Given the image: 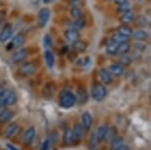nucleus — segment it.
Listing matches in <instances>:
<instances>
[{
	"label": "nucleus",
	"mask_w": 151,
	"mask_h": 150,
	"mask_svg": "<svg viewBox=\"0 0 151 150\" xmlns=\"http://www.w3.org/2000/svg\"><path fill=\"white\" fill-rule=\"evenodd\" d=\"M59 106L63 109H70L74 106V104L76 103L75 95L69 90H62L59 93Z\"/></svg>",
	"instance_id": "f257e3e1"
},
{
	"label": "nucleus",
	"mask_w": 151,
	"mask_h": 150,
	"mask_svg": "<svg viewBox=\"0 0 151 150\" xmlns=\"http://www.w3.org/2000/svg\"><path fill=\"white\" fill-rule=\"evenodd\" d=\"M107 96V89L103 84L95 83L91 88V97L97 102L103 101Z\"/></svg>",
	"instance_id": "f03ea898"
},
{
	"label": "nucleus",
	"mask_w": 151,
	"mask_h": 150,
	"mask_svg": "<svg viewBox=\"0 0 151 150\" xmlns=\"http://www.w3.org/2000/svg\"><path fill=\"white\" fill-rule=\"evenodd\" d=\"M19 74L27 77V76L33 75L37 71V65L32 61H26L19 67Z\"/></svg>",
	"instance_id": "7ed1b4c3"
},
{
	"label": "nucleus",
	"mask_w": 151,
	"mask_h": 150,
	"mask_svg": "<svg viewBox=\"0 0 151 150\" xmlns=\"http://www.w3.org/2000/svg\"><path fill=\"white\" fill-rule=\"evenodd\" d=\"M0 102H2L6 106H12V105H14L17 102V96L15 92L11 89L5 90L3 95L0 98Z\"/></svg>",
	"instance_id": "20e7f679"
},
{
	"label": "nucleus",
	"mask_w": 151,
	"mask_h": 150,
	"mask_svg": "<svg viewBox=\"0 0 151 150\" xmlns=\"http://www.w3.org/2000/svg\"><path fill=\"white\" fill-rule=\"evenodd\" d=\"M72 134H73V143L78 144L83 140L84 137V128L81 126V123H76L72 128Z\"/></svg>",
	"instance_id": "39448f33"
},
{
	"label": "nucleus",
	"mask_w": 151,
	"mask_h": 150,
	"mask_svg": "<svg viewBox=\"0 0 151 150\" xmlns=\"http://www.w3.org/2000/svg\"><path fill=\"white\" fill-rule=\"evenodd\" d=\"M50 17V10L48 8H42L38 13V24L39 26L42 28L47 24Z\"/></svg>",
	"instance_id": "423d86ee"
},
{
	"label": "nucleus",
	"mask_w": 151,
	"mask_h": 150,
	"mask_svg": "<svg viewBox=\"0 0 151 150\" xmlns=\"http://www.w3.org/2000/svg\"><path fill=\"white\" fill-rule=\"evenodd\" d=\"M20 131V126L19 124H17L16 123H12L5 128L4 131V136L7 139H11V138L15 137L18 132Z\"/></svg>",
	"instance_id": "0eeeda50"
},
{
	"label": "nucleus",
	"mask_w": 151,
	"mask_h": 150,
	"mask_svg": "<svg viewBox=\"0 0 151 150\" xmlns=\"http://www.w3.org/2000/svg\"><path fill=\"white\" fill-rule=\"evenodd\" d=\"M93 124V117L90 112H84L81 116V126L84 131H90Z\"/></svg>",
	"instance_id": "6e6552de"
},
{
	"label": "nucleus",
	"mask_w": 151,
	"mask_h": 150,
	"mask_svg": "<svg viewBox=\"0 0 151 150\" xmlns=\"http://www.w3.org/2000/svg\"><path fill=\"white\" fill-rule=\"evenodd\" d=\"M36 137V127L30 126L29 128L26 129V131L23 134V142L26 145H29L33 142V140Z\"/></svg>",
	"instance_id": "1a4fd4ad"
},
{
	"label": "nucleus",
	"mask_w": 151,
	"mask_h": 150,
	"mask_svg": "<svg viewBox=\"0 0 151 150\" xmlns=\"http://www.w3.org/2000/svg\"><path fill=\"white\" fill-rule=\"evenodd\" d=\"M13 34V30H12V26L9 24L5 25L3 30L0 33V42H6L8 39H11Z\"/></svg>",
	"instance_id": "9d476101"
},
{
	"label": "nucleus",
	"mask_w": 151,
	"mask_h": 150,
	"mask_svg": "<svg viewBox=\"0 0 151 150\" xmlns=\"http://www.w3.org/2000/svg\"><path fill=\"white\" fill-rule=\"evenodd\" d=\"M28 55V50L27 49H20L12 55V62L14 63H19L24 60Z\"/></svg>",
	"instance_id": "9b49d317"
},
{
	"label": "nucleus",
	"mask_w": 151,
	"mask_h": 150,
	"mask_svg": "<svg viewBox=\"0 0 151 150\" xmlns=\"http://www.w3.org/2000/svg\"><path fill=\"white\" fill-rule=\"evenodd\" d=\"M108 129H109V126H108V124H102V126H100L98 128L96 129L95 135H96L97 140H98L99 142L104 141L105 137H106Z\"/></svg>",
	"instance_id": "f8f14e48"
},
{
	"label": "nucleus",
	"mask_w": 151,
	"mask_h": 150,
	"mask_svg": "<svg viewBox=\"0 0 151 150\" xmlns=\"http://www.w3.org/2000/svg\"><path fill=\"white\" fill-rule=\"evenodd\" d=\"M124 67L122 65V64H119V62H116V63H113L110 65V73L111 75H114L116 76V77H119V76H122L124 74Z\"/></svg>",
	"instance_id": "ddd939ff"
},
{
	"label": "nucleus",
	"mask_w": 151,
	"mask_h": 150,
	"mask_svg": "<svg viewBox=\"0 0 151 150\" xmlns=\"http://www.w3.org/2000/svg\"><path fill=\"white\" fill-rule=\"evenodd\" d=\"M55 92V85L52 82H48L45 85L44 89H42V95L45 96L47 99L52 98L53 94Z\"/></svg>",
	"instance_id": "4468645a"
},
{
	"label": "nucleus",
	"mask_w": 151,
	"mask_h": 150,
	"mask_svg": "<svg viewBox=\"0 0 151 150\" xmlns=\"http://www.w3.org/2000/svg\"><path fill=\"white\" fill-rule=\"evenodd\" d=\"M134 14L132 11H127V12L122 13L121 17H119V21L122 22V25H129L130 23L134 22Z\"/></svg>",
	"instance_id": "2eb2a0df"
},
{
	"label": "nucleus",
	"mask_w": 151,
	"mask_h": 150,
	"mask_svg": "<svg viewBox=\"0 0 151 150\" xmlns=\"http://www.w3.org/2000/svg\"><path fill=\"white\" fill-rule=\"evenodd\" d=\"M64 38L69 42H74L79 39V32L74 29H68L65 31Z\"/></svg>",
	"instance_id": "dca6fc26"
},
{
	"label": "nucleus",
	"mask_w": 151,
	"mask_h": 150,
	"mask_svg": "<svg viewBox=\"0 0 151 150\" xmlns=\"http://www.w3.org/2000/svg\"><path fill=\"white\" fill-rule=\"evenodd\" d=\"M88 98H89V96H88V93L84 88H79L77 90L75 99L79 104H85L88 101Z\"/></svg>",
	"instance_id": "f3484780"
},
{
	"label": "nucleus",
	"mask_w": 151,
	"mask_h": 150,
	"mask_svg": "<svg viewBox=\"0 0 151 150\" xmlns=\"http://www.w3.org/2000/svg\"><path fill=\"white\" fill-rule=\"evenodd\" d=\"M25 42V38L23 35H17L13 38L12 42H10V47L11 49H19L20 47L23 46V44Z\"/></svg>",
	"instance_id": "a211bd4d"
},
{
	"label": "nucleus",
	"mask_w": 151,
	"mask_h": 150,
	"mask_svg": "<svg viewBox=\"0 0 151 150\" xmlns=\"http://www.w3.org/2000/svg\"><path fill=\"white\" fill-rule=\"evenodd\" d=\"M14 117V112L11 110L6 109L5 111L0 115V123H7L12 121Z\"/></svg>",
	"instance_id": "6ab92c4d"
},
{
	"label": "nucleus",
	"mask_w": 151,
	"mask_h": 150,
	"mask_svg": "<svg viewBox=\"0 0 151 150\" xmlns=\"http://www.w3.org/2000/svg\"><path fill=\"white\" fill-rule=\"evenodd\" d=\"M45 59L48 68H52L53 65H55V55H53V52L50 50H45Z\"/></svg>",
	"instance_id": "aec40b11"
},
{
	"label": "nucleus",
	"mask_w": 151,
	"mask_h": 150,
	"mask_svg": "<svg viewBox=\"0 0 151 150\" xmlns=\"http://www.w3.org/2000/svg\"><path fill=\"white\" fill-rule=\"evenodd\" d=\"M99 75H100V79H101V81L103 82L104 84L106 85H109L112 83V75H111V73L108 71L106 69H101L99 72Z\"/></svg>",
	"instance_id": "412c9836"
},
{
	"label": "nucleus",
	"mask_w": 151,
	"mask_h": 150,
	"mask_svg": "<svg viewBox=\"0 0 151 150\" xmlns=\"http://www.w3.org/2000/svg\"><path fill=\"white\" fill-rule=\"evenodd\" d=\"M62 141L64 145H71L73 144V134H72V128L65 129L62 136Z\"/></svg>",
	"instance_id": "4be33fe9"
},
{
	"label": "nucleus",
	"mask_w": 151,
	"mask_h": 150,
	"mask_svg": "<svg viewBox=\"0 0 151 150\" xmlns=\"http://www.w3.org/2000/svg\"><path fill=\"white\" fill-rule=\"evenodd\" d=\"M122 145H124V138L121 137V136H116L110 142V148H111V150H119Z\"/></svg>",
	"instance_id": "5701e85b"
},
{
	"label": "nucleus",
	"mask_w": 151,
	"mask_h": 150,
	"mask_svg": "<svg viewBox=\"0 0 151 150\" xmlns=\"http://www.w3.org/2000/svg\"><path fill=\"white\" fill-rule=\"evenodd\" d=\"M72 49L75 52H83L87 49V44L78 39V41L72 42Z\"/></svg>",
	"instance_id": "b1692460"
},
{
	"label": "nucleus",
	"mask_w": 151,
	"mask_h": 150,
	"mask_svg": "<svg viewBox=\"0 0 151 150\" xmlns=\"http://www.w3.org/2000/svg\"><path fill=\"white\" fill-rule=\"evenodd\" d=\"M132 37L136 41H146L148 38V33L144 30H137L135 32H132Z\"/></svg>",
	"instance_id": "393cba45"
},
{
	"label": "nucleus",
	"mask_w": 151,
	"mask_h": 150,
	"mask_svg": "<svg viewBox=\"0 0 151 150\" xmlns=\"http://www.w3.org/2000/svg\"><path fill=\"white\" fill-rule=\"evenodd\" d=\"M116 33L121 34L122 36H124V37H127V38H129V37H132V28L129 26H127V25H122V26H119L118 28Z\"/></svg>",
	"instance_id": "a878e982"
},
{
	"label": "nucleus",
	"mask_w": 151,
	"mask_h": 150,
	"mask_svg": "<svg viewBox=\"0 0 151 150\" xmlns=\"http://www.w3.org/2000/svg\"><path fill=\"white\" fill-rule=\"evenodd\" d=\"M129 50H130V44H129V42H122V44H119L116 55H127Z\"/></svg>",
	"instance_id": "bb28decb"
},
{
	"label": "nucleus",
	"mask_w": 151,
	"mask_h": 150,
	"mask_svg": "<svg viewBox=\"0 0 151 150\" xmlns=\"http://www.w3.org/2000/svg\"><path fill=\"white\" fill-rule=\"evenodd\" d=\"M119 44H118L116 42L113 41V39H110V41L108 42L107 46H106V50H107V52H108V53H110V55H116Z\"/></svg>",
	"instance_id": "cd10ccee"
},
{
	"label": "nucleus",
	"mask_w": 151,
	"mask_h": 150,
	"mask_svg": "<svg viewBox=\"0 0 151 150\" xmlns=\"http://www.w3.org/2000/svg\"><path fill=\"white\" fill-rule=\"evenodd\" d=\"M85 25H86V21H85V20L81 17V18H79V19L74 20L71 29H74V30H76L79 32V31L82 30L85 27Z\"/></svg>",
	"instance_id": "c85d7f7f"
},
{
	"label": "nucleus",
	"mask_w": 151,
	"mask_h": 150,
	"mask_svg": "<svg viewBox=\"0 0 151 150\" xmlns=\"http://www.w3.org/2000/svg\"><path fill=\"white\" fill-rule=\"evenodd\" d=\"M116 136H118V133H116V127H110L109 126V129H108L107 131V134H106V137H105L104 141H107V142H111L114 138Z\"/></svg>",
	"instance_id": "c756f323"
},
{
	"label": "nucleus",
	"mask_w": 151,
	"mask_h": 150,
	"mask_svg": "<svg viewBox=\"0 0 151 150\" xmlns=\"http://www.w3.org/2000/svg\"><path fill=\"white\" fill-rule=\"evenodd\" d=\"M99 147V141L97 140L95 131L91 134L90 139H89V150H98Z\"/></svg>",
	"instance_id": "7c9ffc66"
},
{
	"label": "nucleus",
	"mask_w": 151,
	"mask_h": 150,
	"mask_svg": "<svg viewBox=\"0 0 151 150\" xmlns=\"http://www.w3.org/2000/svg\"><path fill=\"white\" fill-rule=\"evenodd\" d=\"M111 39L116 42L118 44H122V42H129V38H127V37H124V36H122L121 34H119V33L114 34Z\"/></svg>",
	"instance_id": "2f4dec72"
},
{
	"label": "nucleus",
	"mask_w": 151,
	"mask_h": 150,
	"mask_svg": "<svg viewBox=\"0 0 151 150\" xmlns=\"http://www.w3.org/2000/svg\"><path fill=\"white\" fill-rule=\"evenodd\" d=\"M70 14H71V16H72V18H74L75 20L79 19L82 17V10L79 7H72L71 8Z\"/></svg>",
	"instance_id": "473e14b6"
},
{
	"label": "nucleus",
	"mask_w": 151,
	"mask_h": 150,
	"mask_svg": "<svg viewBox=\"0 0 151 150\" xmlns=\"http://www.w3.org/2000/svg\"><path fill=\"white\" fill-rule=\"evenodd\" d=\"M130 62H132V58L129 57L127 55H121V57H119V63L122 64V66H127L130 64Z\"/></svg>",
	"instance_id": "72a5a7b5"
},
{
	"label": "nucleus",
	"mask_w": 151,
	"mask_h": 150,
	"mask_svg": "<svg viewBox=\"0 0 151 150\" xmlns=\"http://www.w3.org/2000/svg\"><path fill=\"white\" fill-rule=\"evenodd\" d=\"M130 3L129 1H127L125 3H122L121 5H119L118 7V11L119 13H124V12H127V11H130Z\"/></svg>",
	"instance_id": "f704fd0d"
},
{
	"label": "nucleus",
	"mask_w": 151,
	"mask_h": 150,
	"mask_svg": "<svg viewBox=\"0 0 151 150\" xmlns=\"http://www.w3.org/2000/svg\"><path fill=\"white\" fill-rule=\"evenodd\" d=\"M44 46L47 50H50L52 47V39L50 35H45L44 38Z\"/></svg>",
	"instance_id": "c9c22d12"
},
{
	"label": "nucleus",
	"mask_w": 151,
	"mask_h": 150,
	"mask_svg": "<svg viewBox=\"0 0 151 150\" xmlns=\"http://www.w3.org/2000/svg\"><path fill=\"white\" fill-rule=\"evenodd\" d=\"M134 21L139 27H145L147 25V19L144 16H138L137 18L134 19Z\"/></svg>",
	"instance_id": "e433bc0d"
},
{
	"label": "nucleus",
	"mask_w": 151,
	"mask_h": 150,
	"mask_svg": "<svg viewBox=\"0 0 151 150\" xmlns=\"http://www.w3.org/2000/svg\"><path fill=\"white\" fill-rule=\"evenodd\" d=\"M134 49L137 50V52H144L145 50H146V46H144V44H135L134 46Z\"/></svg>",
	"instance_id": "4c0bfd02"
},
{
	"label": "nucleus",
	"mask_w": 151,
	"mask_h": 150,
	"mask_svg": "<svg viewBox=\"0 0 151 150\" xmlns=\"http://www.w3.org/2000/svg\"><path fill=\"white\" fill-rule=\"evenodd\" d=\"M50 139H45L44 141V143L42 144V148L41 150H47L48 148H50Z\"/></svg>",
	"instance_id": "58836bf2"
},
{
	"label": "nucleus",
	"mask_w": 151,
	"mask_h": 150,
	"mask_svg": "<svg viewBox=\"0 0 151 150\" xmlns=\"http://www.w3.org/2000/svg\"><path fill=\"white\" fill-rule=\"evenodd\" d=\"M68 3L72 7H78L80 4V0H68Z\"/></svg>",
	"instance_id": "ea45409f"
},
{
	"label": "nucleus",
	"mask_w": 151,
	"mask_h": 150,
	"mask_svg": "<svg viewBox=\"0 0 151 150\" xmlns=\"http://www.w3.org/2000/svg\"><path fill=\"white\" fill-rule=\"evenodd\" d=\"M6 107H7L6 105L3 104V103H2V102H0V115H1L2 113H3V112L5 111V110L7 109Z\"/></svg>",
	"instance_id": "a19ab883"
},
{
	"label": "nucleus",
	"mask_w": 151,
	"mask_h": 150,
	"mask_svg": "<svg viewBox=\"0 0 151 150\" xmlns=\"http://www.w3.org/2000/svg\"><path fill=\"white\" fill-rule=\"evenodd\" d=\"M127 1H129V0H114V2H115L116 5H121L122 3H125Z\"/></svg>",
	"instance_id": "79ce46f5"
},
{
	"label": "nucleus",
	"mask_w": 151,
	"mask_h": 150,
	"mask_svg": "<svg viewBox=\"0 0 151 150\" xmlns=\"http://www.w3.org/2000/svg\"><path fill=\"white\" fill-rule=\"evenodd\" d=\"M6 146H7V148L9 149V150H19V149H17L14 145H12V144H9V143H8Z\"/></svg>",
	"instance_id": "37998d69"
},
{
	"label": "nucleus",
	"mask_w": 151,
	"mask_h": 150,
	"mask_svg": "<svg viewBox=\"0 0 151 150\" xmlns=\"http://www.w3.org/2000/svg\"><path fill=\"white\" fill-rule=\"evenodd\" d=\"M119 150H130V148L127 145H122Z\"/></svg>",
	"instance_id": "c03bdc74"
},
{
	"label": "nucleus",
	"mask_w": 151,
	"mask_h": 150,
	"mask_svg": "<svg viewBox=\"0 0 151 150\" xmlns=\"http://www.w3.org/2000/svg\"><path fill=\"white\" fill-rule=\"evenodd\" d=\"M4 91H5V89L3 88V86H1V85H0V98H1V96L3 95Z\"/></svg>",
	"instance_id": "a18cd8bd"
},
{
	"label": "nucleus",
	"mask_w": 151,
	"mask_h": 150,
	"mask_svg": "<svg viewBox=\"0 0 151 150\" xmlns=\"http://www.w3.org/2000/svg\"><path fill=\"white\" fill-rule=\"evenodd\" d=\"M42 1H44V3L48 4V3H52V2H53L55 0H42Z\"/></svg>",
	"instance_id": "49530a36"
}]
</instances>
